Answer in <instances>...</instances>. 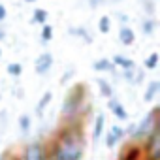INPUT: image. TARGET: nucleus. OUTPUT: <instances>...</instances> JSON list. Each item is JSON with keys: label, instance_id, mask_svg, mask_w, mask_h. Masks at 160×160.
<instances>
[{"label": "nucleus", "instance_id": "423d86ee", "mask_svg": "<svg viewBox=\"0 0 160 160\" xmlns=\"http://www.w3.org/2000/svg\"><path fill=\"white\" fill-rule=\"evenodd\" d=\"M117 160H143V147L139 141L130 139L119 152Z\"/></svg>", "mask_w": 160, "mask_h": 160}, {"label": "nucleus", "instance_id": "393cba45", "mask_svg": "<svg viewBox=\"0 0 160 160\" xmlns=\"http://www.w3.org/2000/svg\"><path fill=\"white\" fill-rule=\"evenodd\" d=\"M141 8H143V12H145L147 17H152L154 15V2H152V0H143Z\"/></svg>", "mask_w": 160, "mask_h": 160}, {"label": "nucleus", "instance_id": "ddd939ff", "mask_svg": "<svg viewBox=\"0 0 160 160\" xmlns=\"http://www.w3.org/2000/svg\"><path fill=\"white\" fill-rule=\"evenodd\" d=\"M109 60L113 62L115 68H121V70H132V68H136V62L132 58L124 57V55H113V58H109Z\"/></svg>", "mask_w": 160, "mask_h": 160}, {"label": "nucleus", "instance_id": "4be33fe9", "mask_svg": "<svg viewBox=\"0 0 160 160\" xmlns=\"http://www.w3.org/2000/svg\"><path fill=\"white\" fill-rule=\"evenodd\" d=\"M98 30H100V34H109L111 32V19H109V15H102L98 19Z\"/></svg>", "mask_w": 160, "mask_h": 160}, {"label": "nucleus", "instance_id": "9b49d317", "mask_svg": "<svg viewBox=\"0 0 160 160\" xmlns=\"http://www.w3.org/2000/svg\"><path fill=\"white\" fill-rule=\"evenodd\" d=\"M104 128H106V117H104V113H98L94 119V126H92V141L94 143H98L100 138L104 136Z\"/></svg>", "mask_w": 160, "mask_h": 160}, {"label": "nucleus", "instance_id": "39448f33", "mask_svg": "<svg viewBox=\"0 0 160 160\" xmlns=\"http://www.w3.org/2000/svg\"><path fill=\"white\" fill-rule=\"evenodd\" d=\"M143 160H160V130L158 126L149 132V136L141 141Z\"/></svg>", "mask_w": 160, "mask_h": 160}, {"label": "nucleus", "instance_id": "a878e982", "mask_svg": "<svg viewBox=\"0 0 160 160\" xmlns=\"http://www.w3.org/2000/svg\"><path fill=\"white\" fill-rule=\"evenodd\" d=\"M75 73V68H68L64 73H62V77H60V85H66L70 79H72V75Z\"/></svg>", "mask_w": 160, "mask_h": 160}, {"label": "nucleus", "instance_id": "cd10ccee", "mask_svg": "<svg viewBox=\"0 0 160 160\" xmlns=\"http://www.w3.org/2000/svg\"><path fill=\"white\" fill-rule=\"evenodd\" d=\"M87 2H89V8H91V10H96V8L102 6V4H108L106 0H87Z\"/></svg>", "mask_w": 160, "mask_h": 160}, {"label": "nucleus", "instance_id": "412c9836", "mask_svg": "<svg viewBox=\"0 0 160 160\" xmlns=\"http://www.w3.org/2000/svg\"><path fill=\"white\" fill-rule=\"evenodd\" d=\"M30 126H32V121H30V115L28 113H23L19 115V130L23 136H27L30 132Z\"/></svg>", "mask_w": 160, "mask_h": 160}, {"label": "nucleus", "instance_id": "2f4dec72", "mask_svg": "<svg viewBox=\"0 0 160 160\" xmlns=\"http://www.w3.org/2000/svg\"><path fill=\"white\" fill-rule=\"evenodd\" d=\"M108 4H117V2H121V0H106Z\"/></svg>", "mask_w": 160, "mask_h": 160}, {"label": "nucleus", "instance_id": "f257e3e1", "mask_svg": "<svg viewBox=\"0 0 160 160\" xmlns=\"http://www.w3.org/2000/svg\"><path fill=\"white\" fill-rule=\"evenodd\" d=\"M55 160H81L85 154V122H60L53 139L47 141Z\"/></svg>", "mask_w": 160, "mask_h": 160}, {"label": "nucleus", "instance_id": "0eeeda50", "mask_svg": "<svg viewBox=\"0 0 160 160\" xmlns=\"http://www.w3.org/2000/svg\"><path fill=\"white\" fill-rule=\"evenodd\" d=\"M53 62H55V57H53L49 51L40 53V57L34 60V72H36L38 75H45V73L53 68Z\"/></svg>", "mask_w": 160, "mask_h": 160}, {"label": "nucleus", "instance_id": "5701e85b", "mask_svg": "<svg viewBox=\"0 0 160 160\" xmlns=\"http://www.w3.org/2000/svg\"><path fill=\"white\" fill-rule=\"evenodd\" d=\"M6 72L10 73V77H21L23 75V66L19 62H10L6 66Z\"/></svg>", "mask_w": 160, "mask_h": 160}, {"label": "nucleus", "instance_id": "f8f14e48", "mask_svg": "<svg viewBox=\"0 0 160 160\" xmlns=\"http://www.w3.org/2000/svg\"><path fill=\"white\" fill-rule=\"evenodd\" d=\"M119 40H121V43H122V45L130 47V45L136 42V32L132 30V27L122 25V27H121V30H119Z\"/></svg>", "mask_w": 160, "mask_h": 160}, {"label": "nucleus", "instance_id": "f3484780", "mask_svg": "<svg viewBox=\"0 0 160 160\" xmlns=\"http://www.w3.org/2000/svg\"><path fill=\"white\" fill-rule=\"evenodd\" d=\"M92 70L94 72H113L115 66L109 58H98V60L92 62Z\"/></svg>", "mask_w": 160, "mask_h": 160}, {"label": "nucleus", "instance_id": "f704fd0d", "mask_svg": "<svg viewBox=\"0 0 160 160\" xmlns=\"http://www.w3.org/2000/svg\"><path fill=\"white\" fill-rule=\"evenodd\" d=\"M0 57H2V47H0Z\"/></svg>", "mask_w": 160, "mask_h": 160}, {"label": "nucleus", "instance_id": "9d476101", "mask_svg": "<svg viewBox=\"0 0 160 160\" xmlns=\"http://www.w3.org/2000/svg\"><path fill=\"white\" fill-rule=\"evenodd\" d=\"M68 34L73 36V38L83 40L85 43H92V42H94V38L91 36L89 28H85V27H70V28H68Z\"/></svg>", "mask_w": 160, "mask_h": 160}, {"label": "nucleus", "instance_id": "c756f323", "mask_svg": "<svg viewBox=\"0 0 160 160\" xmlns=\"http://www.w3.org/2000/svg\"><path fill=\"white\" fill-rule=\"evenodd\" d=\"M117 17H119V21H121V23H122V25H126V23H128V17H126V15H124V13H119V15H117Z\"/></svg>", "mask_w": 160, "mask_h": 160}, {"label": "nucleus", "instance_id": "f03ea898", "mask_svg": "<svg viewBox=\"0 0 160 160\" xmlns=\"http://www.w3.org/2000/svg\"><path fill=\"white\" fill-rule=\"evenodd\" d=\"M92 104L89 100L87 83H73L60 106V122H85L91 115Z\"/></svg>", "mask_w": 160, "mask_h": 160}, {"label": "nucleus", "instance_id": "b1692460", "mask_svg": "<svg viewBox=\"0 0 160 160\" xmlns=\"http://www.w3.org/2000/svg\"><path fill=\"white\" fill-rule=\"evenodd\" d=\"M109 132H111V134L115 136V139H117V141H121V139H122V138L126 136V130H124V128H122L121 124H113V126L109 128Z\"/></svg>", "mask_w": 160, "mask_h": 160}, {"label": "nucleus", "instance_id": "6e6552de", "mask_svg": "<svg viewBox=\"0 0 160 160\" xmlns=\"http://www.w3.org/2000/svg\"><path fill=\"white\" fill-rule=\"evenodd\" d=\"M108 108H109V111L113 113V117H115L117 121H128V111H126V108H124L115 96L108 98Z\"/></svg>", "mask_w": 160, "mask_h": 160}, {"label": "nucleus", "instance_id": "2eb2a0df", "mask_svg": "<svg viewBox=\"0 0 160 160\" xmlns=\"http://www.w3.org/2000/svg\"><path fill=\"white\" fill-rule=\"evenodd\" d=\"M96 85H98V89H100V94H102L104 98H111V96H115V89H113V85L108 81V79H104V77H98V79H96Z\"/></svg>", "mask_w": 160, "mask_h": 160}, {"label": "nucleus", "instance_id": "bb28decb", "mask_svg": "<svg viewBox=\"0 0 160 160\" xmlns=\"http://www.w3.org/2000/svg\"><path fill=\"white\" fill-rule=\"evenodd\" d=\"M141 81H143V70H138V68H136L134 79H132V85H141Z\"/></svg>", "mask_w": 160, "mask_h": 160}, {"label": "nucleus", "instance_id": "72a5a7b5", "mask_svg": "<svg viewBox=\"0 0 160 160\" xmlns=\"http://www.w3.org/2000/svg\"><path fill=\"white\" fill-rule=\"evenodd\" d=\"M25 2H36V0H25Z\"/></svg>", "mask_w": 160, "mask_h": 160}, {"label": "nucleus", "instance_id": "7c9ffc66", "mask_svg": "<svg viewBox=\"0 0 160 160\" xmlns=\"http://www.w3.org/2000/svg\"><path fill=\"white\" fill-rule=\"evenodd\" d=\"M6 38V34H4V28H0V40H4Z\"/></svg>", "mask_w": 160, "mask_h": 160}, {"label": "nucleus", "instance_id": "aec40b11", "mask_svg": "<svg viewBox=\"0 0 160 160\" xmlns=\"http://www.w3.org/2000/svg\"><path fill=\"white\" fill-rule=\"evenodd\" d=\"M53 36H55V28H53L51 25L43 23V25H42V32H40V40H42L43 43H49V42L53 40Z\"/></svg>", "mask_w": 160, "mask_h": 160}, {"label": "nucleus", "instance_id": "a211bd4d", "mask_svg": "<svg viewBox=\"0 0 160 160\" xmlns=\"http://www.w3.org/2000/svg\"><path fill=\"white\" fill-rule=\"evenodd\" d=\"M158 60H160V55H158L156 51L149 53V55L145 57V60H143V70H154V68L158 66Z\"/></svg>", "mask_w": 160, "mask_h": 160}, {"label": "nucleus", "instance_id": "1a4fd4ad", "mask_svg": "<svg viewBox=\"0 0 160 160\" xmlns=\"http://www.w3.org/2000/svg\"><path fill=\"white\" fill-rule=\"evenodd\" d=\"M158 92H160V81H158V79H152V81H149V83L145 85L143 102H145V104L154 102V100H156V96H158Z\"/></svg>", "mask_w": 160, "mask_h": 160}, {"label": "nucleus", "instance_id": "6ab92c4d", "mask_svg": "<svg viewBox=\"0 0 160 160\" xmlns=\"http://www.w3.org/2000/svg\"><path fill=\"white\" fill-rule=\"evenodd\" d=\"M47 17H49V13H47V10H43V8H36V10L32 12V23H34V25H43V23H47Z\"/></svg>", "mask_w": 160, "mask_h": 160}, {"label": "nucleus", "instance_id": "c85d7f7f", "mask_svg": "<svg viewBox=\"0 0 160 160\" xmlns=\"http://www.w3.org/2000/svg\"><path fill=\"white\" fill-rule=\"evenodd\" d=\"M6 17H8V10H6V6H4V4H0V23H4V21H6Z\"/></svg>", "mask_w": 160, "mask_h": 160}, {"label": "nucleus", "instance_id": "4468645a", "mask_svg": "<svg viewBox=\"0 0 160 160\" xmlns=\"http://www.w3.org/2000/svg\"><path fill=\"white\" fill-rule=\"evenodd\" d=\"M53 102V92L51 91H45L42 96H40V100H38V104H36V115L38 117H42L43 113H45V109L49 108V104Z\"/></svg>", "mask_w": 160, "mask_h": 160}, {"label": "nucleus", "instance_id": "7ed1b4c3", "mask_svg": "<svg viewBox=\"0 0 160 160\" xmlns=\"http://www.w3.org/2000/svg\"><path fill=\"white\" fill-rule=\"evenodd\" d=\"M156 126H158V106H154L138 124H134V128H132V132H130V139L141 143V141L149 136V132L154 130Z\"/></svg>", "mask_w": 160, "mask_h": 160}, {"label": "nucleus", "instance_id": "20e7f679", "mask_svg": "<svg viewBox=\"0 0 160 160\" xmlns=\"http://www.w3.org/2000/svg\"><path fill=\"white\" fill-rule=\"evenodd\" d=\"M49 154V145L43 139H34L21 149L19 160H45Z\"/></svg>", "mask_w": 160, "mask_h": 160}, {"label": "nucleus", "instance_id": "c9c22d12", "mask_svg": "<svg viewBox=\"0 0 160 160\" xmlns=\"http://www.w3.org/2000/svg\"><path fill=\"white\" fill-rule=\"evenodd\" d=\"M0 100H2V94H0Z\"/></svg>", "mask_w": 160, "mask_h": 160}, {"label": "nucleus", "instance_id": "dca6fc26", "mask_svg": "<svg viewBox=\"0 0 160 160\" xmlns=\"http://www.w3.org/2000/svg\"><path fill=\"white\" fill-rule=\"evenodd\" d=\"M156 19L154 17H143V21H141V32H143V36H152L154 32H156Z\"/></svg>", "mask_w": 160, "mask_h": 160}, {"label": "nucleus", "instance_id": "473e14b6", "mask_svg": "<svg viewBox=\"0 0 160 160\" xmlns=\"http://www.w3.org/2000/svg\"><path fill=\"white\" fill-rule=\"evenodd\" d=\"M45 160H55V158H53L51 154H47V158H45Z\"/></svg>", "mask_w": 160, "mask_h": 160}]
</instances>
